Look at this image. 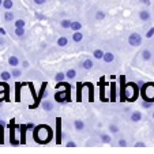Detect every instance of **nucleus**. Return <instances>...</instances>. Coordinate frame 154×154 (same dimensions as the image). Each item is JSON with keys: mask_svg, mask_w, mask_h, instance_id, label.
Here are the masks:
<instances>
[{"mask_svg": "<svg viewBox=\"0 0 154 154\" xmlns=\"http://www.w3.org/2000/svg\"><path fill=\"white\" fill-rule=\"evenodd\" d=\"M33 137H34L35 142H38V143H48L53 137L52 128L49 125L41 124L33 130Z\"/></svg>", "mask_w": 154, "mask_h": 154, "instance_id": "f257e3e1", "label": "nucleus"}, {"mask_svg": "<svg viewBox=\"0 0 154 154\" xmlns=\"http://www.w3.org/2000/svg\"><path fill=\"white\" fill-rule=\"evenodd\" d=\"M138 94H139V86L138 83H127L124 89V96L125 100L128 101H135L138 98Z\"/></svg>", "mask_w": 154, "mask_h": 154, "instance_id": "f03ea898", "label": "nucleus"}, {"mask_svg": "<svg viewBox=\"0 0 154 154\" xmlns=\"http://www.w3.org/2000/svg\"><path fill=\"white\" fill-rule=\"evenodd\" d=\"M140 89H142L143 100L149 102H154V83H145Z\"/></svg>", "mask_w": 154, "mask_h": 154, "instance_id": "7ed1b4c3", "label": "nucleus"}, {"mask_svg": "<svg viewBox=\"0 0 154 154\" xmlns=\"http://www.w3.org/2000/svg\"><path fill=\"white\" fill-rule=\"evenodd\" d=\"M68 87H66V90L63 91H56L55 93V101L59 102V104H64V102L70 101V93H68Z\"/></svg>", "mask_w": 154, "mask_h": 154, "instance_id": "20e7f679", "label": "nucleus"}, {"mask_svg": "<svg viewBox=\"0 0 154 154\" xmlns=\"http://www.w3.org/2000/svg\"><path fill=\"white\" fill-rule=\"evenodd\" d=\"M128 44H130L131 47H139L140 44H142V37L140 34L138 33H131L128 35Z\"/></svg>", "mask_w": 154, "mask_h": 154, "instance_id": "39448f33", "label": "nucleus"}, {"mask_svg": "<svg viewBox=\"0 0 154 154\" xmlns=\"http://www.w3.org/2000/svg\"><path fill=\"white\" fill-rule=\"evenodd\" d=\"M41 108H42L45 112H52L53 111V102L51 100H44L41 102Z\"/></svg>", "mask_w": 154, "mask_h": 154, "instance_id": "423d86ee", "label": "nucleus"}, {"mask_svg": "<svg viewBox=\"0 0 154 154\" xmlns=\"http://www.w3.org/2000/svg\"><path fill=\"white\" fill-rule=\"evenodd\" d=\"M45 87H47V83H42V87H41V90H40V93H38V97L35 98V102H34V105H33L32 108H35L38 104H40V101L44 98V96H45Z\"/></svg>", "mask_w": 154, "mask_h": 154, "instance_id": "0eeeda50", "label": "nucleus"}, {"mask_svg": "<svg viewBox=\"0 0 154 154\" xmlns=\"http://www.w3.org/2000/svg\"><path fill=\"white\" fill-rule=\"evenodd\" d=\"M56 140H57V143L61 142V122H60V119L56 120Z\"/></svg>", "mask_w": 154, "mask_h": 154, "instance_id": "6e6552de", "label": "nucleus"}, {"mask_svg": "<svg viewBox=\"0 0 154 154\" xmlns=\"http://www.w3.org/2000/svg\"><path fill=\"white\" fill-rule=\"evenodd\" d=\"M19 64H20L19 59H18L15 55H11L8 57V66H10V67H18Z\"/></svg>", "mask_w": 154, "mask_h": 154, "instance_id": "1a4fd4ad", "label": "nucleus"}, {"mask_svg": "<svg viewBox=\"0 0 154 154\" xmlns=\"http://www.w3.org/2000/svg\"><path fill=\"white\" fill-rule=\"evenodd\" d=\"M150 12L147 11V10H142V11H139V19L142 20V22H147V20H150Z\"/></svg>", "mask_w": 154, "mask_h": 154, "instance_id": "9d476101", "label": "nucleus"}, {"mask_svg": "<svg viewBox=\"0 0 154 154\" xmlns=\"http://www.w3.org/2000/svg\"><path fill=\"white\" fill-rule=\"evenodd\" d=\"M74 128H75L76 131H83L85 130V122L81 119L74 120Z\"/></svg>", "mask_w": 154, "mask_h": 154, "instance_id": "9b49d317", "label": "nucleus"}, {"mask_svg": "<svg viewBox=\"0 0 154 154\" xmlns=\"http://www.w3.org/2000/svg\"><path fill=\"white\" fill-rule=\"evenodd\" d=\"M19 128H20V143H26V131H27V125L22 124Z\"/></svg>", "mask_w": 154, "mask_h": 154, "instance_id": "f8f14e48", "label": "nucleus"}, {"mask_svg": "<svg viewBox=\"0 0 154 154\" xmlns=\"http://www.w3.org/2000/svg\"><path fill=\"white\" fill-rule=\"evenodd\" d=\"M3 18H4V22H12V20L15 19V14L11 11V10H8V11L4 12Z\"/></svg>", "mask_w": 154, "mask_h": 154, "instance_id": "ddd939ff", "label": "nucleus"}, {"mask_svg": "<svg viewBox=\"0 0 154 154\" xmlns=\"http://www.w3.org/2000/svg\"><path fill=\"white\" fill-rule=\"evenodd\" d=\"M93 66H94V63L91 59H85V60L82 61V67H83L85 70H91Z\"/></svg>", "mask_w": 154, "mask_h": 154, "instance_id": "4468645a", "label": "nucleus"}, {"mask_svg": "<svg viewBox=\"0 0 154 154\" xmlns=\"http://www.w3.org/2000/svg\"><path fill=\"white\" fill-rule=\"evenodd\" d=\"M83 40V34L81 33V30H78V32H72V41L74 42H81V41Z\"/></svg>", "mask_w": 154, "mask_h": 154, "instance_id": "2eb2a0df", "label": "nucleus"}, {"mask_svg": "<svg viewBox=\"0 0 154 154\" xmlns=\"http://www.w3.org/2000/svg\"><path fill=\"white\" fill-rule=\"evenodd\" d=\"M11 78H12V74L8 72V71H2V72H0V79L3 82H8Z\"/></svg>", "mask_w": 154, "mask_h": 154, "instance_id": "dca6fc26", "label": "nucleus"}, {"mask_svg": "<svg viewBox=\"0 0 154 154\" xmlns=\"http://www.w3.org/2000/svg\"><path fill=\"white\" fill-rule=\"evenodd\" d=\"M56 42H57V45L60 48H64V47H67V45H68V38L63 35V37H59Z\"/></svg>", "mask_w": 154, "mask_h": 154, "instance_id": "f3484780", "label": "nucleus"}, {"mask_svg": "<svg viewBox=\"0 0 154 154\" xmlns=\"http://www.w3.org/2000/svg\"><path fill=\"white\" fill-rule=\"evenodd\" d=\"M82 29V23L79 22V20H72V23H71V27L70 30L71 32H78V30Z\"/></svg>", "mask_w": 154, "mask_h": 154, "instance_id": "a211bd4d", "label": "nucleus"}, {"mask_svg": "<svg viewBox=\"0 0 154 154\" xmlns=\"http://www.w3.org/2000/svg\"><path fill=\"white\" fill-rule=\"evenodd\" d=\"M102 60L105 61V63H112V61L115 60V55L112 52H105L104 57H102Z\"/></svg>", "mask_w": 154, "mask_h": 154, "instance_id": "6ab92c4d", "label": "nucleus"}, {"mask_svg": "<svg viewBox=\"0 0 154 154\" xmlns=\"http://www.w3.org/2000/svg\"><path fill=\"white\" fill-rule=\"evenodd\" d=\"M71 23H72V20L68 19V18H66V19H61L60 20V27H63V29H70Z\"/></svg>", "mask_w": 154, "mask_h": 154, "instance_id": "aec40b11", "label": "nucleus"}, {"mask_svg": "<svg viewBox=\"0 0 154 154\" xmlns=\"http://www.w3.org/2000/svg\"><path fill=\"white\" fill-rule=\"evenodd\" d=\"M131 120H132V122H140V120H142V113H140V112H138V111H135V112H132V113H131Z\"/></svg>", "mask_w": 154, "mask_h": 154, "instance_id": "412c9836", "label": "nucleus"}, {"mask_svg": "<svg viewBox=\"0 0 154 154\" xmlns=\"http://www.w3.org/2000/svg\"><path fill=\"white\" fill-rule=\"evenodd\" d=\"M67 79V75H66V72H57L55 74V81L57 82V83H60V82H64Z\"/></svg>", "mask_w": 154, "mask_h": 154, "instance_id": "4be33fe9", "label": "nucleus"}, {"mask_svg": "<svg viewBox=\"0 0 154 154\" xmlns=\"http://www.w3.org/2000/svg\"><path fill=\"white\" fill-rule=\"evenodd\" d=\"M3 8L6 10V11L12 10V8H14V2H12V0H4V2H3Z\"/></svg>", "mask_w": 154, "mask_h": 154, "instance_id": "5701e85b", "label": "nucleus"}, {"mask_svg": "<svg viewBox=\"0 0 154 154\" xmlns=\"http://www.w3.org/2000/svg\"><path fill=\"white\" fill-rule=\"evenodd\" d=\"M104 55H105V52H104V51H101V49L93 51V57L97 59V60H101V59L104 57Z\"/></svg>", "mask_w": 154, "mask_h": 154, "instance_id": "b1692460", "label": "nucleus"}, {"mask_svg": "<svg viewBox=\"0 0 154 154\" xmlns=\"http://www.w3.org/2000/svg\"><path fill=\"white\" fill-rule=\"evenodd\" d=\"M66 75H67V79H75L76 76V70H74V68H70V70L66 71Z\"/></svg>", "mask_w": 154, "mask_h": 154, "instance_id": "393cba45", "label": "nucleus"}, {"mask_svg": "<svg viewBox=\"0 0 154 154\" xmlns=\"http://www.w3.org/2000/svg\"><path fill=\"white\" fill-rule=\"evenodd\" d=\"M116 89H117L116 83H112V86H111V97H109L112 101H115V100H116Z\"/></svg>", "mask_w": 154, "mask_h": 154, "instance_id": "a878e982", "label": "nucleus"}, {"mask_svg": "<svg viewBox=\"0 0 154 154\" xmlns=\"http://www.w3.org/2000/svg\"><path fill=\"white\" fill-rule=\"evenodd\" d=\"M100 139H101V142H104V143H111L112 138L109 134H101L100 135Z\"/></svg>", "mask_w": 154, "mask_h": 154, "instance_id": "bb28decb", "label": "nucleus"}, {"mask_svg": "<svg viewBox=\"0 0 154 154\" xmlns=\"http://www.w3.org/2000/svg\"><path fill=\"white\" fill-rule=\"evenodd\" d=\"M14 26L15 27H25L26 26V20L25 19H15L14 20Z\"/></svg>", "mask_w": 154, "mask_h": 154, "instance_id": "cd10ccee", "label": "nucleus"}, {"mask_svg": "<svg viewBox=\"0 0 154 154\" xmlns=\"http://www.w3.org/2000/svg\"><path fill=\"white\" fill-rule=\"evenodd\" d=\"M11 74H12V76H14V78H19V76H22V70H19L18 67H12Z\"/></svg>", "mask_w": 154, "mask_h": 154, "instance_id": "c85d7f7f", "label": "nucleus"}, {"mask_svg": "<svg viewBox=\"0 0 154 154\" xmlns=\"http://www.w3.org/2000/svg\"><path fill=\"white\" fill-rule=\"evenodd\" d=\"M14 33H15L17 37H23L25 35V27H15Z\"/></svg>", "mask_w": 154, "mask_h": 154, "instance_id": "c756f323", "label": "nucleus"}, {"mask_svg": "<svg viewBox=\"0 0 154 154\" xmlns=\"http://www.w3.org/2000/svg\"><path fill=\"white\" fill-rule=\"evenodd\" d=\"M142 59H143V60H146V61L150 60V59H151V52H150V51H149V49L142 51Z\"/></svg>", "mask_w": 154, "mask_h": 154, "instance_id": "7c9ffc66", "label": "nucleus"}, {"mask_svg": "<svg viewBox=\"0 0 154 154\" xmlns=\"http://www.w3.org/2000/svg\"><path fill=\"white\" fill-rule=\"evenodd\" d=\"M105 19V12L102 11V10H98V11L96 12V20H104Z\"/></svg>", "mask_w": 154, "mask_h": 154, "instance_id": "2f4dec72", "label": "nucleus"}, {"mask_svg": "<svg viewBox=\"0 0 154 154\" xmlns=\"http://www.w3.org/2000/svg\"><path fill=\"white\" fill-rule=\"evenodd\" d=\"M78 89H76V100H78V101H81L82 100V85L81 83H78Z\"/></svg>", "mask_w": 154, "mask_h": 154, "instance_id": "473e14b6", "label": "nucleus"}, {"mask_svg": "<svg viewBox=\"0 0 154 154\" xmlns=\"http://www.w3.org/2000/svg\"><path fill=\"white\" fill-rule=\"evenodd\" d=\"M109 131H111L112 134H117V132L120 131V128L117 127L116 124H111V125H109Z\"/></svg>", "mask_w": 154, "mask_h": 154, "instance_id": "72a5a7b5", "label": "nucleus"}, {"mask_svg": "<svg viewBox=\"0 0 154 154\" xmlns=\"http://www.w3.org/2000/svg\"><path fill=\"white\" fill-rule=\"evenodd\" d=\"M47 2H48V0H33V3H34L35 6H44Z\"/></svg>", "mask_w": 154, "mask_h": 154, "instance_id": "f704fd0d", "label": "nucleus"}, {"mask_svg": "<svg viewBox=\"0 0 154 154\" xmlns=\"http://www.w3.org/2000/svg\"><path fill=\"white\" fill-rule=\"evenodd\" d=\"M20 66H22V68H23V70H27V68L30 67V63L27 60H23L22 63H20Z\"/></svg>", "mask_w": 154, "mask_h": 154, "instance_id": "c9c22d12", "label": "nucleus"}, {"mask_svg": "<svg viewBox=\"0 0 154 154\" xmlns=\"http://www.w3.org/2000/svg\"><path fill=\"white\" fill-rule=\"evenodd\" d=\"M151 105H153V102H149V101H145V100H143V102H142V106L143 108L149 109V108H151Z\"/></svg>", "mask_w": 154, "mask_h": 154, "instance_id": "e433bc0d", "label": "nucleus"}, {"mask_svg": "<svg viewBox=\"0 0 154 154\" xmlns=\"http://www.w3.org/2000/svg\"><path fill=\"white\" fill-rule=\"evenodd\" d=\"M154 35V27H151V29H149V32L146 33V38H151Z\"/></svg>", "mask_w": 154, "mask_h": 154, "instance_id": "4c0bfd02", "label": "nucleus"}, {"mask_svg": "<svg viewBox=\"0 0 154 154\" xmlns=\"http://www.w3.org/2000/svg\"><path fill=\"white\" fill-rule=\"evenodd\" d=\"M117 145H119L120 147H125V146H127V142H125V139H120Z\"/></svg>", "mask_w": 154, "mask_h": 154, "instance_id": "58836bf2", "label": "nucleus"}, {"mask_svg": "<svg viewBox=\"0 0 154 154\" xmlns=\"http://www.w3.org/2000/svg\"><path fill=\"white\" fill-rule=\"evenodd\" d=\"M7 97H8V96H7V93H3V91H0V102H3L4 98L7 100Z\"/></svg>", "mask_w": 154, "mask_h": 154, "instance_id": "ea45409f", "label": "nucleus"}, {"mask_svg": "<svg viewBox=\"0 0 154 154\" xmlns=\"http://www.w3.org/2000/svg\"><path fill=\"white\" fill-rule=\"evenodd\" d=\"M66 146H67V147H75L76 143H75V142H72V140H70V142L66 143Z\"/></svg>", "mask_w": 154, "mask_h": 154, "instance_id": "a19ab883", "label": "nucleus"}, {"mask_svg": "<svg viewBox=\"0 0 154 154\" xmlns=\"http://www.w3.org/2000/svg\"><path fill=\"white\" fill-rule=\"evenodd\" d=\"M26 125H27V130H34V128H35V127H34V124H33V123H27Z\"/></svg>", "mask_w": 154, "mask_h": 154, "instance_id": "79ce46f5", "label": "nucleus"}, {"mask_svg": "<svg viewBox=\"0 0 154 154\" xmlns=\"http://www.w3.org/2000/svg\"><path fill=\"white\" fill-rule=\"evenodd\" d=\"M4 44H6V40H4V38L2 37V35H0V47H3Z\"/></svg>", "mask_w": 154, "mask_h": 154, "instance_id": "37998d69", "label": "nucleus"}, {"mask_svg": "<svg viewBox=\"0 0 154 154\" xmlns=\"http://www.w3.org/2000/svg\"><path fill=\"white\" fill-rule=\"evenodd\" d=\"M140 3L145 4V6H149V4H150V0H140Z\"/></svg>", "mask_w": 154, "mask_h": 154, "instance_id": "c03bdc74", "label": "nucleus"}, {"mask_svg": "<svg viewBox=\"0 0 154 154\" xmlns=\"http://www.w3.org/2000/svg\"><path fill=\"white\" fill-rule=\"evenodd\" d=\"M135 146H137V147H145V143H142V142H138Z\"/></svg>", "mask_w": 154, "mask_h": 154, "instance_id": "a18cd8bd", "label": "nucleus"}, {"mask_svg": "<svg viewBox=\"0 0 154 154\" xmlns=\"http://www.w3.org/2000/svg\"><path fill=\"white\" fill-rule=\"evenodd\" d=\"M4 34H6V30L3 27H0V35H4Z\"/></svg>", "mask_w": 154, "mask_h": 154, "instance_id": "49530a36", "label": "nucleus"}, {"mask_svg": "<svg viewBox=\"0 0 154 154\" xmlns=\"http://www.w3.org/2000/svg\"><path fill=\"white\" fill-rule=\"evenodd\" d=\"M143 85H145V82H143V81H139V82H138V86H139V87H142Z\"/></svg>", "mask_w": 154, "mask_h": 154, "instance_id": "de8ad7c7", "label": "nucleus"}, {"mask_svg": "<svg viewBox=\"0 0 154 154\" xmlns=\"http://www.w3.org/2000/svg\"><path fill=\"white\" fill-rule=\"evenodd\" d=\"M3 2L4 0H0V7H3Z\"/></svg>", "mask_w": 154, "mask_h": 154, "instance_id": "09e8293b", "label": "nucleus"}, {"mask_svg": "<svg viewBox=\"0 0 154 154\" xmlns=\"http://www.w3.org/2000/svg\"><path fill=\"white\" fill-rule=\"evenodd\" d=\"M153 119H154V113H153Z\"/></svg>", "mask_w": 154, "mask_h": 154, "instance_id": "8fccbe9b", "label": "nucleus"}, {"mask_svg": "<svg viewBox=\"0 0 154 154\" xmlns=\"http://www.w3.org/2000/svg\"><path fill=\"white\" fill-rule=\"evenodd\" d=\"M0 120H2V117H0Z\"/></svg>", "mask_w": 154, "mask_h": 154, "instance_id": "3c124183", "label": "nucleus"}, {"mask_svg": "<svg viewBox=\"0 0 154 154\" xmlns=\"http://www.w3.org/2000/svg\"><path fill=\"white\" fill-rule=\"evenodd\" d=\"M153 105H154V102H153Z\"/></svg>", "mask_w": 154, "mask_h": 154, "instance_id": "603ef678", "label": "nucleus"}]
</instances>
